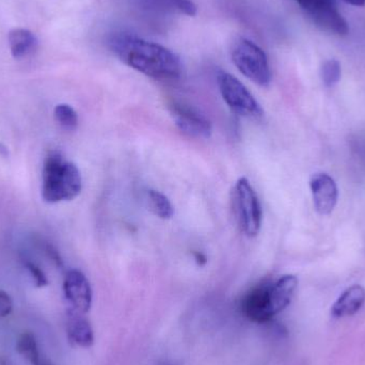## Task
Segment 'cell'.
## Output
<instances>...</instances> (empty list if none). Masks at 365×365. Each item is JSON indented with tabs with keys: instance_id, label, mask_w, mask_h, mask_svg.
<instances>
[{
	"instance_id": "6da1fadb",
	"label": "cell",
	"mask_w": 365,
	"mask_h": 365,
	"mask_svg": "<svg viewBox=\"0 0 365 365\" xmlns=\"http://www.w3.org/2000/svg\"><path fill=\"white\" fill-rule=\"evenodd\" d=\"M111 49L126 66L152 78H179L182 62L170 49L130 34H119L110 41Z\"/></svg>"
},
{
	"instance_id": "7a4b0ae2",
	"label": "cell",
	"mask_w": 365,
	"mask_h": 365,
	"mask_svg": "<svg viewBox=\"0 0 365 365\" xmlns=\"http://www.w3.org/2000/svg\"><path fill=\"white\" fill-rule=\"evenodd\" d=\"M83 180L76 165L58 152L47 156L43 168L42 197L48 203L70 201L81 193Z\"/></svg>"
},
{
	"instance_id": "3957f363",
	"label": "cell",
	"mask_w": 365,
	"mask_h": 365,
	"mask_svg": "<svg viewBox=\"0 0 365 365\" xmlns=\"http://www.w3.org/2000/svg\"><path fill=\"white\" fill-rule=\"evenodd\" d=\"M232 61L247 78L261 87L272 81V71L267 56L261 47L247 38H238L231 48Z\"/></svg>"
},
{
	"instance_id": "277c9868",
	"label": "cell",
	"mask_w": 365,
	"mask_h": 365,
	"mask_svg": "<svg viewBox=\"0 0 365 365\" xmlns=\"http://www.w3.org/2000/svg\"><path fill=\"white\" fill-rule=\"evenodd\" d=\"M233 203L236 219L242 233L248 237L257 236L261 230L263 212L259 197L246 178H240L236 182Z\"/></svg>"
},
{
	"instance_id": "5b68a950",
	"label": "cell",
	"mask_w": 365,
	"mask_h": 365,
	"mask_svg": "<svg viewBox=\"0 0 365 365\" xmlns=\"http://www.w3.org/2000/svg\"><path fill=\"white\" fill-rule=\"evenodd\" d=\"M217 83L223 100L233 113L250 119L263 117L261 105L233 75L220 71L217 75Z\"/></svg>"
},
{
	"instance_id": "8992f818",
	"label": "cell",
	"mask_w": 365,
	"mask_h": 365,
	"mask_svg": "<svg viewBox=\"0 0 365 365\" xmlns=\"http://www.w3.org/2000/svg\"><path fill=\"white\" fill-rule=\"evenodd\" d=\"M63 292L72 312L79 314L89 312L92 304V289L83 272L70 270L64 278Z\"/></svg>"
},
{
	"instance_id": "52a82bcc",
	"label": "cell",
	"mask_w": 365,
	"mask_h": 365,
	"mask_svg": "<svg viewBox=\"0 0 365 365\" xmlns=\"http://www.w3.org/2000/svg\"><path fill=\"white\" fill-rule=\"evenodd\" d=\"M173 121L182 133L192 138L207 139L212 135V124L203 115L190 107L175 104L171 110Z\"/></svg>"
},
{
	"instance_id": "ba28073f",
	"label": "cell",
	"mask_w": 365,
	"mask_h": 365,
	"mask_svg": "<svg viewBox=\"0 0 365 365\" xmlns=\"http://www.w3.org/2000/svg\"><path fill=\"white\" fill-rule=\"evenodd\" d=\"M310 188L317 212L323 216L331 214L339 199L336 181L327 173H317L311 178Z\"/></svg>"
},
{
	"instance_id": "9c48e42d",
	"label": "cell",
	"mask_w": 365,
	"mask_h": 365,
	"mask_svg": "<svg viewBox=\"0 0 365 365\" xmlns=\"http://www.w3.org/2000/svg\"><path fill=\"white\" fill-rule=\"evenodd\" d=\"M268 289L269 284L259 285L242 300V313L250 321L259 324L267 323L274 317L270 308Z\"/></svg>"
},
{
	"instance_id": "30bf717a",
	"label": "cell",
	"mask_w": 365,
	"mask_h": 365,
	"mask_svg": "<svg viewBox=\"0 0 365 365\" xmlns=\"http://www.w3.org/2000/svg\"><path fill=\"white\" fill-rule=\"evenodd\" d=\"M298 287V279L293 274L281 277L274 283H269L270 308L272 314L277 315L289 307Z\"/></svg>"
},
{
	"instance_id": "8fae6325",
	"label": "cell",
	"mask_w": 365,
	"mask_h": 365,
	"mask_svg": "<svg viewBox=\"0 0 365 365\" xmlns=\"http://www.w3.org/2000/svg\"><path fill=\"white\" fill-rule=\"evenodd\" d=\"M310 17L319 27L330 34L340 36H347L349 34V24L339 12L336 4L319 9V11L311 14Z\"/></svg>"
},
{
	"instance_id": "7c38bea8",
	"label": "cell",
	"mask_w": 365,
	"mask_h": 365,
	"mask_svg": "<svg viewBox=\"0 0 365 365\" xmlns=\"http://www.w3.org/2000/svg\"><path fill=\"white\" fill-rule=\"evenodd\" d=\"M365 302V289L361 285L349 287L338 298L331 309L332 317L336 319L351 317L361 309Z\"/></svg>"
},
{
	"instance_id": "4fadbf2b",
	"label": "cell",
	"mask_w": 365,
	"mask_h": 365,
	"mask_svg": "<svg viewBox=\"0 0 365 365\" xmlns=\"http://www.w3.org/2000/svg\"><path fill=\"white\" fill-rule=\"evenodd\" d=\"M11 53L15 59H23L31 55L38 47V38L30 30L15 28L9 34Z\"/></svg>"
},
{
	"instance_id": "5bb4252c",
	"label": "cell",
	"mask_w": 365,
	"mask_h": 365,
	"mask_svg": "<svg viewBox=\"0 0 365 365\" xmlns=\"http://www.w3.org/2000/svg\"><path fill=\"white\" fill-rule=\"evenodd\" d=\"M83 315L71 311L68 322V336L74 344L88 349L93 345L94 334L89 322Z\"/></svg>"
},
{
	"instance_id": "9a60e30c",
	"label": "cell",
	"mask_w": 365,
	"mask_h": 365,
	"mask_svg": "<svg viewBox=\"0 0 365 365\" xmlns=\"http://www.w3.org/2000/svg\"><path fill=\"white\" fill-rule=\"evenodd\" d=\"M143 8L163 13H179L193 16L197 14V6L192 0H140Z\"/></svg>"
},
{
	"instance_id": "2e32d148",
	"label": "cell",
	"mask_w": 365,
	"mask_h": 365,
	"mask_svg": "<svg viewBox=\"0 0 365 365\" xmlns=\"http://www.w3.org/2000/svg\"><path fill=\"white\" fill-rule=\"evenodd\" d=\"M16 351L31 365H49L41 357L36 336L30 332H24L16 342Z\"/></svg>"
},
{
	"instance_id": "e0dca14e",
	"label": "cell",
	"mask_w": 365,
	"mask_h": 365,
	"mask_svg": "<svg viewBox=\"0 0 365 365\" xmlns=\"http://www.w3.org/2000/svg\"><path fill=\"white\" fill-rule=\"evenodd\" d=\"M148 204L151 212L158 218L168 220L175 215V208L170 200L160 191L153 189L148 191Z\"/></svg>"
},
{
	"instance_id": "ac0fdd59",
	"label": "cell",
	"mask_w": 365,
	"mask_h": 365,
	"mask_svg": "<svg viewBox=\"0 0 365 365\" xmlns=\"http://www.w3.org/2000/svg\"><path fill=\"white\" fill-rule=\"evenodd\" d=\"M56 121L66 130H76L78 126V115L72 106L68 104H60L53 110Z\"/></svg>"
},
{
	"instance_id": "d6986e66",
	"label": "cell",
	"mask_w": 365,
	"mask_h": 365,
	"mask_svg": "<svg viewBox=\"0 0 365 365\" xmlns=\"http://www.w3.org/2000/svg\"><path fill=\"white\" fill-rule=\"evenodd\" d=\"M342 76L341 63L336 59H329L324 62L321 68V77L326 87L331 88L340 81Z\"/></svg>"
},
{
	"instance_id": "ffe728a7",
	"label": "cell",
	"mask_w": 365,
	"mask_h": 365,
	"mask_svg": "<svg viewBox=\"0 0 365 365\" xmlns=\"http://www.w3.org/2000/svg\"><path fill=\"white\" fill-rule=\"evenodd\" d=\"M296 1L306 11L309 16L313 14V13L317 12V11H319V9L336 4L334 0H296Z\"/></svg>"
},
{
	"instance_id": "44dd1931",
	"label": "cell",
	"mask_w": 365,
	"mask_h": 365,
	"mask_svg": "<svg viewBox=\"0 0 365 365\" xmlns=\"http://www.w3.org/2000/svg\"><path fill=\"white\" fill-rule=\"evenodd\" d=\"M26 268H27L28 272H29L30 276L34 279L36 287H44L48 284L47 277L45 276L43 270H41L40 267H38L36 264L31 263V262H27V263H26Z\"/></svg>"
},
{
	"instance_id": "7402d4cb",
	"label": "cell",
	"mask_w": 365,
	"mask_h": 365,
	"mask_svg": "<svg viewBox=\"0 0 365 365\" xmlns=\"http://www.w3.org/2000/svg\"><path fill=\"white\" fill-rule=\"evenodd\" d=\"M13 310V302L10 295L0 289V319L8 317Z\"/></svg>"
},
{
	"instance_id": "603a6c76",
	"label": "cell",
	"mask_w": 365,
	"mask_h": 365,
	"mask_svg": "<svg viewBox=\"0 0 365 365\" xmlns=\"http://www.w3.org/2000/svg\"><path fill=\"white\" fill-rule=\"evenodd\" d=\"M343 1L346 2V4H351V6H365V0H343Z\"/></svg>"
},
{
	"instance_id": "cb8c5ba5",
	"label": "cell",
	"mask_w": 365,
	"mask_h": 365,
	"mask_svg": "<svg viewBox=\"0 0 365 365\" xmlns=\"http://www.w3.org/2000/svg\"><path fill=\"white\" fill-rule=\"evenodd\" d=\"M195 259H197L199 265H204V264L206 263V257H204L203 255H201V253H197V255H195Z\"/></svg>"
},
{
	"instance_id": "d4e9b609",
	"label": "cell",
	"mask_w": 365,
	"mask_h": 365,
	"mask_svg": "<svg viewBox=\"0 0 365 365\" xmlns=\"http://www.w3.org/2000/svg\"><path fill=\"white\" fill-rule=\"evenodd\" d=\"M0 155L4 156V158H6L9 155L8 149L2 143H0Z\"/></svg>"
}]
</instances>
